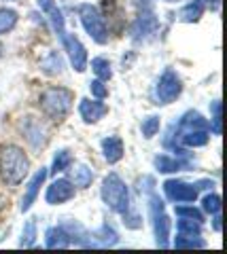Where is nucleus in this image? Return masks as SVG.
I'll return each mask as SVG.
<instances>
[{
    "instance_id": "2f4dec72",
    "label": "nucleus",
    "mask_w": 227,
    "mask_h": 254,
    "mask_svg": "<svg viewBox=\"0 0 227 254\" xmlns=\"http://www.w3.org/2000/svg\"><path fill=\"white\" fill-rule=\"evenodd\" d=\"M202 2H204V4H213V6H219V2H221V0H202Z\"/></svg>"
},
{
    "instance_id": "4468645a",
    "label": "nucleus",
    "mask_w": 227,
    "mask_h": 254,
    "mask_svg": "<svg viewBox=\"0 0 227 254\" xmlns=\"http://www.w3.org/2000/svg\"><path fill=\"white\" fill-rule=\"evenodd\" d=\"M47 174H49L47 168H41L32 178H30L26 190H23V197H21V212H28L30 208H32V203L36 201L38 193H41V187H43V182L47 178Z\"/></svg>"
},
{
    "instance_id": "393cba45",
    "label": "nucleus",
    "mask_w": 227,
    "mask_h": 254,
    "mask_svg": "<svg viewBox=\"0 0 227 254\" xmlns=\"http://www.w3.org/2000/svg\"><path fill=\"white\" fill-rule=\"evenodd\" d=\"M17 23V13L13 9H0V34H6L11 32Z\"/></svg>"
},
{
    "instance_id": "6e6552de",
    "label": "nucleus",
    "mask_w": 227,
    "mask_h": 254,
    "mask_svg": "<svg viewBox=\"0 0 227 254\" xmlns=\"http://www.w3.org/2000/svg\"><path fill=\"white\" fill-rule=\"evenodd\" d=\"M198 190L200 189L195 185H189V182H183L176 178H170L163 182V195L172 203H193L198 199Z\"/></svg>"
},
{
    "instance_id": "aec40b11",
    "label": "nucleus",
    "mask_w": 227,
    "mask_h": 254,
    "mask_svg": "<svg viewBox=\"0 0 227 254\" xmlns=\"http://www.w3.org/2000/svg\"><path fill=\"white\" fill-rule=\"evenodd\" d=\"M41 70H43L45 74H49V76L62 74V70H64V60H62V55H60L58 51H51V53L41 62Z\"/></svg>"
},
{
    "instance_id": "f257e3e1",
    "label": "nucleus",
    "mask_w": 227,
    "mask_h": 254,
    "mask_svg": "<svg viewBox=\"0 0 227 254\" xmlns=\"http://www.w3.org/2000/svg\"><path fill=\"white\" fill-rule=\"evenodd\" d=\"M208 140H210L208 121L198 110H187L181 117V121L172 125V129L168 131V138L163 140V146L172 148L174 155H189L185 148L206 146Z\"/></svg>"
},
{
    "instance_id": "c85d7f7f",
    "label": "nucleus",
    "mask_w": 227,
    "mask_h": 254,
    "mask_svg": "<svg viewBox=\"0 0 227 254\" xmlns=\"http://www.w3.org/2000/svg\"><path fill=\"white\" fill-rule=\"evenodd\" d=\"M176 214H178V216H185V218H193V220H200V222H204V214H202V210L193 208V203L176 205Z\"/></svg>"
},
{
    "instance_id": "cd10ccee",
    "label": "nucleus",
    "mask_w": 227,
    "mask_h": 254,
    "mask_svg": "<svg viewBox=\"0 0 227 254\" xmlns=\"http://www.w3.org/2000/svg\"><path fill=\"white\" fill-rule=\"evenodd\" d=\"M202 210H204L206 214H217V212H221V195H217V193H208L204 199H202Z\"/></svg>"
},
{
    "instance_id": "f03ea898",
    "label": "nucleus",
    "mask_w": 227,
    "mask_h": 254,
    "mask_svg": "<svg viewBox=\"0 0 227 254\" xmlns=\"http://www.w3.org/2000/svg\"><path fill=\"white\" fill-rule=\"evenodd\" d=\"M28 172H30V159L19 146L6 144L0 148V178L6 185L11 187L21 185L23 178L28 176Z\"/></svg>"
},
{
    "instance_id": "9d476101",
    "label": "nucleus",
    "mask_w": 227,
    "mask_h": 254,
    "mask_svg": "<svg viewBox=\"0 0 227 254\" xmlns=\"http://www.w3.org/2000/svg\"><path fill=\"white\" fill-rule=\"evenodd\" d=\"M155 170L161 174H174V172H183V170H191L193 161L189 159V155H166L161 153L155 157Z\"/></svg>"
},
{
    "instance_id": "473e14b6",
    "label": "nucleus",
    "mask_w": 227,
    "mask_h": 254,
    "mask_svg": "<svg viewBox=\"0 0 227 254\" xmlns=\"http://www.w3.org/2000/svg\"><path fill=\"white\" fill-rule=\"evenodd\" d=\"M0 55H2V45H0Z\"/></svg>"
},
{
    "instance_id": "1a4fd4ad",
    "label": "nucleus",
    "mask_w": 227,
    "mask_h": 254,
    "mask_svg": "<svg viewBox=\"0 0 227 254\" xmlns=\"http://www.w3.org/2000/svg\"><path fill=\"white\" fill-rule=\"evenodd\" d=\"M58 38L62 47H64V51L68 53V60L73 64V68L76 72H85V68H87V49L83 47V43L75 34H68V32H64Z\"/></svg>"
},
{
    "instance_id": "423d86ee",
    "label": "nucleus",
    "mask_w": 227,
    "mask_h": 254,
    "mask_svg": "<svg viewBox=\"0 0 227 254\" xmlns=\"http://www.w3.org/2000/svg\"><path fill=\"white\" fill-rule=\"evenodd\" d=\"M76 11H79L81 23H83L85 32L91 36V41L98 43V45H106L108 43V28H106L104 17L100 15V11L89 2L79 4V9Z\"/></svg>"
},
{
    "instance_id": "bb28decb",
    "label": "nucleus",
    "mask_w": 227,
    "mask_h": 254,
    "mask_svg": "<svg viewBox=\"0 0 227 254\" xmlns=\"http://www.w3.org/2000/svg\"><path fill=\"white\" fill-rule=\"evenodd\" d=\"M36 242V220L30 218L26 225H23V231H21V242L19 246H23V248H28V246H34Z\"/></svg>"
},
{
    "instance_id": "f8f14e48",
    "label": "nucleus",
    "mask_w": 227,
    "mask_h": 254,
    "mask_svg": "<svg viewBox=\"0 0 227 254\" xmlns=\"http://www.w3.org/2000/svg\"><path fill=\"white\" fill-rule=\"evenodd\" d=\"M157 28H159L157 17H155L151 11H145V13L138 15L134 23H132V38H134V41H145V38L155 34Z\"/></svg>"
},
{
    "instance_id": "0eeeda50",
    "label": "nucleus",
    "mask_w": 227,
    "mask_h": 254,
    "mask_svg": "<svg viewBox=\"0 0 227 254\" xmlns=\"http://www.w3.org/2000/svg\"><path fill=\"white\" fill-rule=\"evenodd\" d=\"M183 93V81L176 70L166 68L155 85V104H172Z\"/></svg>"
},
{
    "instance_id": "6ab92c4d",
    "label": "nucleus",
    "mask_w": 227,
    "mask_h": 254,
    "mask_svg": "<svg viewBox=\"0 0 227 254\" xmlns=\"http://www.w3.org/2000/svg\"><path fill=\"white\" fill-rule=\"evenodd\" d=\"M204 9H206V4L202 2V0H191L189 4H185L183 9L178 11V19L185 21V23H193L204 15Z\"/></svg>"
},
{
    "instance_id": "9b49d317",
    "label": "nucleus",
    "mask_w": 227,
    "mask_h": 254,
    "mask_svg": "<svg viewBox=\"0 0 227 254\" xmlns=\"http://www.w3.org/2000/svg\"><path fill=\"white\" fill-rule=\"evenodd\" d=\"M75 197V185L68 178H58L53 180L49 187H47L45 199L49 205H60L64 201H70Z\"/></svg>"
},
{
    "instance_id": "a878e982",
    "label": "nucleus",
    "mask_w": 227,
    "mask_h": 254,
    "mask_svg": "<svg viewBox=\"0 0 227 254\" xmlns=\"http://www.w3.org/2000/svg\"><path fill=\"white\" fill-rule=\"evenodd\" d=\"M210 110H213V119L208 121L210 133H215V136H221V131H223V127H221V102L215 100L213 104H210Z\"/></svg>"
},
{
    "instance_id": "c756f323",
    "label": "nucleus",
    "mask_w": 227,
    "mask_h": 254,
    "mask_svg": "<svg viewBox=\"0 0 227 254\" xmlns=\"http://www.w3.org/2000/svg\"><path fill=\"white\" fill-rule=\"evenodd\" d=\"M89 91H91L93 98L104 100L106 95H108V87H106L102 81H100V78H96V81H91V83H89Z\"/></svg>"
},
{
    "instance_id": "7c9ffc66",
    "label": "nucleus",
    "mask_w": 227,
    "mask_h": 254,
    "mask_svg": "<svg viewBox=\"0 0 227 254\" xmlns=\"http://www.w3.org/2000/svg\"><path fill=\"white\" fill-rule=\"evenodd\" d=\"M213 229L219 233L221 231V212H217V214H213Z\"/></svg>"
},
{
    "instance_id": "ddd939ff",
    "label": "nucleus",
    "mask_w": 227,
    "mask_h": 254,
    "mask_svg": "<svg viewBox=\"0 0 227 254\" xmlns=\"http://www.w3.org/2000/svg\"><path fill=\"white\" fill-rule=\"evenodd\" d=\"M108 113V106L104 104L102 100H89V98H83L79 102V115L85 123H98L100 119Z\"/></svg>"
},
{
    "instance_id": "a211bd4d",
    "label": "nucleus",
    "mask_w": 227,
    "mask_h": 254,
    "mask_svg": "<svg viewBox=\"0 0 227 254\" xmlns=\"http://www.w3.org/2000/svg\"><path fill=\"white\" fill-rule=\"evenodd\" d=\"M93 180V172L91 168H87L85 163H79L75 168H70V182L79 189H87Z\"/></svg>"
},
{
    "instance_id": "39448f33",
    "label": "nucleus",
    "mask_w": 227,
    "mask_h": 254,
    "mask_svg": "<svg viewBox=\"0 0 227 254\" xmlns=\"http://www.w3.org/2000/svg\"><path fill=\"white\" fill-rule=\"evenodd\" d=\"M149 214H151V225L155 233V244L159 248H168L170 246V218L166 214V205L159 199V195L151 189L149 190Z\"/></svg>"
},
{
    "instance_id": "dca6fc26",
    "label": "nucleus",
    "mask_w": 227,
    "mask_h": 254,
    "mask_svg": "<svg viewBox=\"0 0 227 254\" xmlns=\"http://www.w3.org/2000/svg\"><path fill=\"white\" fill-rule=\"evenodd\" d=\"M117 242H119V235H117L115 229L108 227V225H102L89 237V246H115Z\"/></svg>"
},
{
    "instance_id": "2eb2a0df",
    "label": "nucleus",
    "mask_w": 227,
    "mask_h": 254,
    "mask_svg": "<svg viewBox=\"0 0 227 254\" xmlns=\"http://www.w3.org/2000/svg\"><path fill=\"white\" fill-rule=\"evenodd\" d=\"M102 153H104V159L108 163H117L123 159V140L119 136H108L102 140Z\"/></svg>"
},
{
    "instance_id": "20e7f679",
    "label": "nucleus",
    "mask_w": 227,
    "mask_h": 254,
    "mask_svg": "<svg viewBox=\"0 0 227 254\" xmlns=\"http://www.w3.org/2000/svg\"><path fill=\"white\" fill-rule=\"evenodd\" d=\"M75 102V93L66 87H47L41 93V108L51 119H64Z\"/></svg>"
},
{
    "instance_id": "7ed1b4c3",
    "label": "nucleus",
    "mask_w": 227,
    "mask_h": 254,
    "mask_svg": "<svg viewBox=\"0 0 227 254\" xmlns=\"http://www.w3.org/2000/svg\"><path fill=\"white\" fill-rule=\"evenodd\" d=\"M104 203L111 208L115 214H125L130 212V190L128 185L117 172H108L102 180V189H100Z\"/></svg>"
},
{
    "instance_id": "b1692460",
    "label": "nucleus",
    "mask_w": 227,
    "mask_h": 254,
    "mask_svg": "<svg viewBox=\"0 0 227 254\" xmlns=\"http://www.w3.org/2000/svg\"><path fill=\"white\" fill-rule=\"evenodd\" d=\"M159 125H161L159 117L151 115V117H147L145 121H143V125H140V131H143V136H145L147 140H151V138H155V136L159 133Z\"/></svg>"
},
{
    "instance_id": "72a5a7b5",
    "label": "nucleus",
    "mask_w": 227,
    "mask_h": 254,
    "mask_svg": "<svg viewBox=\"0 0 227 254\" xmlns=\"http://www.w3.org/2000/svg\"><path fill=\"white\" fill-rule=\"evenodd\" d=\"M168 2H172V0H168Z\"/></svg>"
},
{
    "instance_id": "4be33fe9",
    "label": "nucleus",
    "mask_w": 227,
    "mask_h": 254,
    "mask_svg": "<svg viewBox=\"0 0 227 254\" xmlns=\"http://www.w3.org/2000/svg\"><path fill=\"white\" fill-rule=\"evenodd\" d=\"M91 70L100 81H108L113 76V70H111V62L106 58H93L91 60Z\"/></svg>"
},
{
    "instance_id": "412c9836",
    "label": "nucleus",
    "mask_w": 227,
    "mask_h": 254,
    "mask_svg": "<svg viewBox=\"0 0 227 254\" xmlns=\"http://www.w3.org/2000/svg\"><path fill=\"white\" fill-rule=\"evenodd\" d=\"M174 248H206V242L195 233H176Z\"/></svg>"
},
{
    "instance_id": "f3484780",
    "label": "nucleus",
    "mask_w": 227,
    "mask_h": 254,
    "mask_svg": "<svg viewBox=\"0 0 227 254\" xmlns=\"http://www.w3.org/2000/svg\"><path fill=\"white\" fill-rule=\"evenodd\" d=\"M70 244H73V242H70L68 233L62 227L47 229V233H45V246H47V248H68Z\"/></svg>"
},
{
    "instance_id": "5701e85b",
    "label": "nucleus",
    "mask_w": 227,
    "mask_h": 254,
    "mask_svg": "<svg viewBox=\"0 0 227 254\" xmlns=\"http://www.w3.org/2000/svg\"><path fill=\"white\" fill-rule=\"evenodd\" d=\"M70 163H73V155H70V150L62 148L60 153L53 157V165H51V172L53 174H60V172H66L70 168Z\"/></svg>"
}]
</instances>
